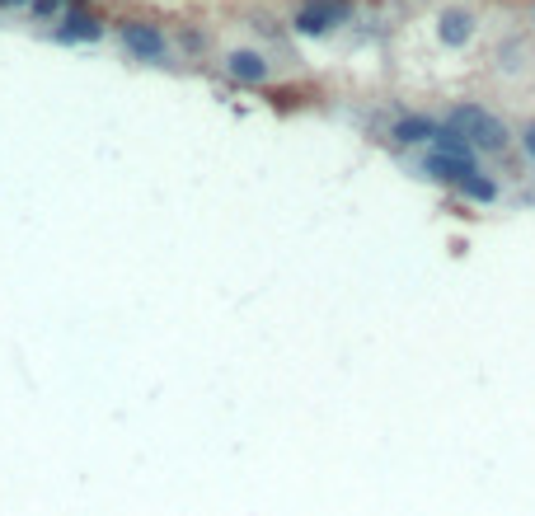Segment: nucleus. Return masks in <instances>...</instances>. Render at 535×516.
<instances>
[{"label":"nucleus","mask_w":535,"mask_h":516,"mask_svg":"<svg viewBox=\"0 0 535 516\" xmlns=\"http://www.w3.org/2000/svg\"><path fill=\"white\" fill-rule=\"evenodd\" d=\"M118 38L127 43V52L141 61H160L165 57V38H160V29L155 24H141V19H123L118 24Z\"/></svg>","instance_id":"nucleus-4"},{"label":"nucleus","mask_w":535,"mask_h":516,"mask_svg":"<svg viewBox=\"0 0 535 516\" xmlns=\"http://www.w3.org/2000/svg\"><path fill=\"white\" fill-rule=\"evenodd\" d=\"M456 193H460L465 202H474V207H493V202L503 198V183L493 179L489 169H474V174H470L465 183H460Z\"/></svg>","instance_id":"nucleus-9"},{"label":"nucleus","mask_w":535,"mask_h":516,"mask_svg":"<svg viewBox=\"0 0 535 516\" xmlns=\"http://www.w3.org/2000/svg\"><path fill=\"white\" fill-rule=\"evenodd\" d=\"M52 38L57 43H94V38H104V24L94 15H85V10H66L62 24L52 29Z\"/></svg>","instance_id":"nucleus-7"},{"label":"nucleus","mask_w":535,"mask_h":516,"mask_svg":"<svg viewBox=\"0 0 535 516\" xmlns=\"http://www.w3.org/2000/svg\"><path fill=\"white\" fill-rule=\"evenodd\" d=\"M442 132V118H428V113H404L390 127V141L395 146H432V137Z\"/></svg>","instance_id":"nucleus-5"},{"label":"nucleus","mask_w":535,"mask_h":516,"mask_svg":"<svg viewBox=\"0 0 535 516\" xmlns=\"http://www.w3.org/2000/svg\"><path fill=\"white\" fill-rule=\"evenodd\" d=\"M479 38V15L465 10V5H446L442 15H437V43L446 52H465V47Z\"/></svg>","instance_id":"nucleus-3"},{"label":"nucleus","mask_w":535,"mask_h":516,"mask_svg":"<svg viewBox=\"0 0 535 516\" xmlns=\"http://www.w3.org/2000/svg\"><path fill=\"white\" fill-rule=\"evenodd\" d=\"M418 169H423L432 183H442V188H460L474 169H484V165H465V160H451V155H442V151H428Z\"/></svg>","instance_id":"nucleus-6"},{"label":"nucleus","mask_w":535,"mask_h":516,"mask_svg":"<svg viewBox=\"0 0 535 516\" xmlns=\"http://www.w3.org/2000/svg\"><path fill=\"white\" fill-rule=\"evenodd\" d=\"M10 5H29V0H0V10H10Z\"/></svg>","instance_id":"nucleus-12"},{"label":"nucleus","mask_w":535,"mask_h":516,"mask_svg":"<svg viewBox=\"0 0 535 516\" xmlns=\"http://www.w3.org/2000/svg\"><path fill=\"white\" fill-rule=\"evenodd\" d=\"M348 15H352V0H301V10H296V33L324 38V33H334Z\"/></svg>","instance_id":"nucleus-2"},{"label":"nucleus","mask_w":535,"mask_h":516,"mask_svg":"<svg viewBox=\"0 0 535 516\" xmlns=\"http://www.w3.org/2000/svg\"><path fill=\"white\" fill-rule=\"evenodd\" d=\"M531 52H526V43H507V47H498V71H507V76H521L526 66H531Z\"/></svg>","instance_id":"nucleus-10"},{"label":"nucleus","mask_w":535,"mask_h":516,"mask_svg":"<svg viewBox=\"0 0 535 516\" xmlns=\"http://www.w3.org/2000/svg\"><path fill=\"white\" fill-rule=\"evenodd\" d=\"M442 127H451L456 137H465L479 155H507L517 146V132H512L498 113H489L484 104H451Z\"/></svg>","instance_id":"nucleus-1"},{"label":"nucleus","mask_w":535,"mask_h":516,"mask_svg":"<svg viewBox=\"0 0 535 516\" xmlns=\"http://www.w3.org/2000/svg\"><path fill=\"white\" fill-rule=\"evenodd\" d=\"M517 151L526 155V165L535 169V118H531V122H521V132H517Z\"/></svg>","instance_id":"nucleus-11"},{"label":"nucleus","mask_w":535,"mask_h":516,"mask_svg":"<svg viewBox=\"0 0 535 516\" xmlns=\"http://www.w3.org/2000/svg\"><path fill=\"white\" fill-rule=\"evenodd\" d=\"M226 71L235 80H245V85H263V80H268V57L254 52V47H240V52L226 57Z\"/></svg>","instance_id":"nucleus-8"}]
</instances>
